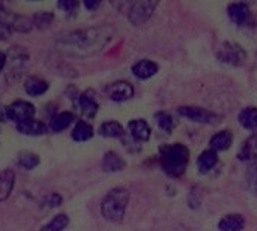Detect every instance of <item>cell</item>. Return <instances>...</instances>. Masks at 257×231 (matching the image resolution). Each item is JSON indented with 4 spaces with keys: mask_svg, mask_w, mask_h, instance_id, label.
Instances as JSON below:
<instances>
[{
    "mask_svg": "<svg viewBox=\"0 0 257 231\" xmlns=\"http://www.w3.org/2000/svg\"><path fill=\"white\" fill-rule=\"evenodd\" d=\"M116 29L110 24H102L96 27H86L80 30H74L63 36L57 47L75 57H90L104 50V47L114 38Z\"/></svg>",
    "mask_w": 257,
    "mask_h": 231,
    "instance_id": "1",
    "label": "cell"
},
{
    "mask_svg": "<svg viewBox=\"0 0 257 231\" xmlns=\"http://www.w3.org/2000/svg\"><path fill=\"white\" fill-rule=\"evenodd\" d=\"M190 149L182 143L164 144L160 147V165L163 171L173 179H178L185 174L190 162Z\"/></svg>",
    "mask_w": 257,
    "mask_h": 231,
    "instance_id": "2",
    "label": "cell"
},
{
    "mask_svg": "<svg viewBox=\"0 0 257 231\" xmlns=\"http://www.w3.org/2000/svg\"><path fill=\"white\" fill-rule=\"evenodd\" d=\"M130 203V191L122 186L110 189L101 201V213L108 222H120Z\"/></svg>",
    "mask_w": 257,
    "mask_h": 231,
    "instance_id": "3",
    "label": "cell"
},
{
    "mask_svg": "<svg viewBox=\"0 0 257 231\" xmlns=\"http://www.w3.org/2000/svg\"><path fill=\"white\" fill-rule=\"evenodd\" d=\"M36 114V107L24 99H17L8 105H5V116L6 120L14 122L15 125L27 122L30 119H35Z\"/></svg>",
    "mask_w": 257,
    "mask_h": 231,
    "instance_id": "4",
    "label": "cell"
},
{
    "mask_svg": "<svg viewBox=\"0 0 257 231\" xmlns=\"http://www.w3.org/2000/svg\"><path fill=\"white\" fill-rule=\"evenodd\" d=\"M217 59L229 66H242L247 62V53L239 44L227 41L221 44V47L218 48Z\"/></svg>",
    "mask_w": 257,
    "mask_h": 231,
    "instance_id": "5",
    "label": "cell"
},
{
    "mask_svg": "<svg viewBox=\"0 0 257 231\" xmlns=\"http://www.w3.org/2000/svg\"><path fill=\"white\" fill-rule=\"evenodd\" d=\"M74 104L81 119L86 122L93 120L99 111V102H98L96 93L92 89H86L84 92L78 93V96L74 99Z\"/></svg>",
    "mask_w": 257,
    "mask_h": 231,
    "instance_id": "6",
    "label": "cell"
},
{
    "mask_svg": "<svg viewBox=\"0 0 257 231\" xmlns=\"http://www.w3.org/2000/svg\"><path fill=\"white\" fill-rule=\"evenodd\" d=\"M227 17L238 27H251L254 26V15L248 3L245 2H232L227 5Z\"/></svg>",
    "mask_w": 257,
    "mask_h": 231,
    "instance_id": "7",
    "label": "cell"
},
{
    "mask_svg": "<svg viewBox=\"0 0 257 231\" xmlns=\"http://www.w3.org/2000/svg\"><path fill=\"white\" fill-rule=\"evenodd\" d=\"M178 114L181 117L188 119L194 123H203V125H215L220 122V116L215 114L211 110H206L203 107L197 105H182L178 108Z\"/></svg>",
    "mask_w": 257,
    "mask_h": 231,
    "instance_id": "8",
    "label": "cell"
},
{
    "mask_svg": "<svg viewBox=\"0 0 257 231\" xmlns=\"http://www.w3.org/2000/svg\"><path fill=\"white\" fill-rule=\"evenodd\" d=\"M29 63V54L23 47H12L8 53V80H18Z\"/></svg>",
    "mask_w": 257,
    "mask_h": 231,
    "instance_id": "9",
    "label": "cell"
},
{
    "mask_svg": "<svg viewBox=\"0 0 257 231\" xmlns=\"http://www.w3.org/2000/svg\"><path fill=\"white\" fill-rule=\"evenodd\" d=\"M104 93L113 102H126L134 98L136 90L130 81L119 80V81H113V83L107 84L104 89Z\"/></svg>",
    "mask_w": 257,
    "mask_h": 231,
    "instance_id": "10",
    "label": "cell"
},
{
    "mask_svg": "<svg viewBox=\"0 0 257 231\" xmlns=\"http://www.w3.org/2000/svg\"><path fill=\"white\" fill-rule=\"evenodd\" d=\"M158 6L157 2H151V0H140V2H134L130 9H128V20L134 24V26H140L145 24L154 14L155 8Z\"/></svg>",
    "mask_w": 257,
    "mask_h": 231,
    "instance_id": "11",
    "label": "cell"
},
{
    "mask_svg": "<svg viewBox=\"0 0 257 231\" xmlns=\"http://www.w3.org/2000/svg\"><path fill=\"white\" fill-rule=\"evenodd\" d=\"M126 134L136 143L142 144V143H146L151 140L152 129L145 119H131L126 125Z\"/></svg>",
    "mask_w": 257,
    "mask_h": 231,
    "instance_id": "12",
    "label": "cell"
},
{
    "mask_svg": "<svg viewBox=\"0 0 257 231\" xmlns=\"http://www.w3.org/2000/svg\"><path fill=\"white\" fill-rule=\"evenodd\" d=\"M77 122V116L74 111H57L54 113L50 120H48V129L54 134H60L66 129H69L71 126H74V123Z\"/></svg>",
    "mask_w": 257,
    "mask_h": 231,
    "instance_id": "13",
    "label": "cell"
},
{
    "mask_svg": "<svg viewBox=\"0 0 257 231\" xmlns=\"http://www.w3.org/2000/svg\"><path fill=\"white\" fill-rule=\"evenodd\" d=\"M23 87L30 98H41L50 90V83L38 75H27L23 81Z\"/></svg>",
    "mask_w": 257,
    "mask_h": 231,
    "instance_id": "14",
    "label": "cell"
},
{
    "mask_svg": "<svg viewBox=\"0 0 257 231\" xmlns=\"http://www.w3.org/2000/svg\"><path fill=\"white\" fill-rule=\"evenodd\" d=\"M15 129L20 135H24V137H42L50 132L48 125L38 119H30L27 122L18 123L15 125Z\"/></svg>",
    "mask_w": 257,
    "mask_h": 231,
    "instance_id": "15",
    "label": "cell"
},
{
    "mask_svg": "<svg viewBox=\"0 0 257 231\" xmlns=\"http://www.w3.org/2000/svg\"><path fill=\"white\" fill-rule=\"evenodd\" d=\"M158 71H160V65L149 59H142L131 66L133 75L139 80H149L154 75H157Z\"/></svg>",
    "mask_w": 257,
    "mask_h": 231,
    "instance_id": "16",
    "label": "cell"
},
{
    "mask_svg": "<svg viewBox=\"0 0 257 231\" xmlns=\"http://www.w3.org/2000/svg\"><path fill=\"white\" fill-rule=\"evenodd\" d=\"M125 167H126V161L114 150L105 152L101 159V168L105 173H119L123 171Z\"/></svg>",
    "mask_w": 257,
    "mask_h": 231,
    "instance_id": "17",
    "label": "cell"
},
{
    "mask_svg": "<svg viewBox=\"0 0 257 231\" xmlns=\"http://www.w3.org/2000/svg\"><path fill=\"white\" fill-rule=\"evenodd\" d=\"M218 164V153L212 149H205L199 156H197V161H196V167H197V171L200 174H209Z\"/></svg>",
    "mask_w": 257,
    "mask_h": 231,
    "instance_id": "18",
    "label": "cell"
},
{
    "mask_svg": "<svg viewBox=\"0 0 257 231\" xmlns=\"http://www.w3.org/2000/svg\"><path fill=\"white\" fill-rule=\"evenodd\" d=\"M95 135V129L90 125V122H86L83 119L77 120L71 129V140L75 143H86Z\"/></svg>",
    "mask_w": 257,
    "mask_h": 231,
    "instance_id": "19",
    "label": "cell"
},
{
    "mask_svg": "<svg viewBox=\"0 0 257 231\" xmlns=\"http://www.w3.org/2000/svg\"><path fill=\"white\" fill-rule=\"evenodd\" d=\"M15 180L17 176L14 170L5 168L0 171V203L6 201L12 195V191L15 188Z\"/></svg>",
    "mask_w": 257,
    "mask_h": 231,
    "instance_id": "20",
    "label": "cell"
},
{
    "mask_svg": "<svg viewBox=\"0 0 257 231\" xmlns=\"http://www.w3.org/2000/svg\"><path fill=\"white\" fill-rule=\"evenodd\" d=\"M238 159L242 162H251L257 159V134H251L250 137H247L239 150H238Z\"/></svg>",
    "mask_w": 257,
    "mask_h": 231,
    "instance_id": "21",
    "label": "cell"
},
{
    "mask_svg": "<svg viewBox=\"0 0 257 231\" xmlns=\"http://www.w3.org/2000/svg\"><path fill=\"white\" fill-rule=\"evenodd\" d=\"M232 144H233V134L229 129H223L220 132H215L209 138V149L215 150L217 153L230 149Z\"/></svg>",
    "mask_w": 257,
    "mask_h": 231,
    "instance_id": "22",
    "label": "cell"
},
{
    "mask_svg": "<svg viewBox=\"0 0 257 231\" xmlns=\"http://www.w3.org/2000/svg\"><path fill=\"white\" fill-rule=\"evenodd\" d=\"M217 228L218 231H242L245 228V218L241 213H227L218 221Z\"/></svg>",
    "mask_w": 257,
    "mask_h": 231,
    "instance_id": "23",
    "label": "cell"
},
{
    "mask_svg": "<svg viewBox=\"0 0 257 231\" xmlns=\"http://www.w3.org/2000/svg\"><path fill=\"white\" fill-rule=\"evenodd\" d=\"M98 134L104 138H123L126 135V131L123 125L117 120H107L102 122L98 128Z\"/></svg>",
    "mask_w": 257,
    "mask_h": 231,
    "instance_id": "24",
    "label": "cell"
},
{
    "mask_svg": "<svg viewBox=\"0 0 257 231\" xmlns=\"http://www.w3.org/2000/svg\"><path fill=\"white\" fill-rule=\"evenodd\" d=\"M14 15L15 14L12 11H9L3 3H0V41H8L14 33L12 30Z\"/></svg>",
    "mask_w": 257,
    "mask_h": 231,
    "instance_id": "25",
    "label": "cell"
},
{
    "mask_svg": "<svg viewBox=\"0 0 257 231\" xmlns=\"http://www.w3.org/2000/svg\"><path fill=\"white\" fill-rule=\"evenodd\" d=\"M17 164H18L20 168L27 170V171H32V170H35V168L39 167L41 156L38 153L32 152V150H21L17 155Z\"/></svg>",
    "mask_w": 257,
    "mask_h": 231,
    "instance_id": "26",
    "label": "cell"
},
{
    "mask_svg": "<svg viewBox=\"0 0 257 231\" xmlns=\"http://www.w3.org/2000/svg\"><path fill=\"white\" fill-rule=\"evenodd\" d=\"M238 122L247 131H257V107L250 105L242 108L238 114Z\"/></svg>",
    "mask_w": 257,
    "mask_h": 231,
    "instance_id": "27",
    "label": "cell"
},
{
    "mask_svg": "<svg viewBox=\"0 0 257 231\" xmlns=\"http://www.w3.org/2000/svg\"><path fill=\"white\" fill-rule=\"evenodd\" d=\"M155 123L166 134H172L175 131L176 125H178L176 119L169 111H158V113H155Z\"/></svg>",
    "mask_w": 257,
    "mask_h": 231,
    "instance_id": "28",
    "label": "cell"
},
{
    "mask_svg": "<svg viewBox=\"0 0 257 231\" xmlns=\"http://www.w3.org/2000/svg\"><path fill=\"white\" fill-rule=\"evenodd\" d=\"M32 21H33L35 29L45 30V29H50L51 24L54 23V14L51 11H38L32 15Z\"/></svg>",
    "mask_w": 257,
    "mask_h": 231,
    "instance_id": "29",
    "label": "cell"
},
{
    "mask_svg": "<svg viewBox=\"0 0 257 231\" xmlns=\"http://www.w3.org/2000/svg\"><path fill=\"white\" fill-rule=\"evenodd\" d=\"M69 216L66 213H57L54 215L39 231H65L69 225Z\"/></svg>",
    "mask_w": 257,
    "mask_h": 231,
    "instance_id": "30",
    "label": "cell"
},
{
    "mask_svg": "<svg viewBox=\"0 0 257 231\" xmlns=\"http://www.w3.org/2000/svg\"><path fill=\"white\" fill-rule=\"evenodd\" d=\"M35 29L32 17L27 15H14V21H12V30L17 33H29Z\"/></svg>",
    "mask_w": 257,
    "mask_h": 231,
    "instance_id": "31",
    "label": "cell"
},
{
    "mask_svg": "<svg viewBox=\"0 0 257 231\" xmlns=\"http://www.w3.org/2000/svg\"><path fill=\"white\" fill-rule=\"evenodd\" d=\"M62 203H63V197L59 192H50L42 198L41 207L47 209V210H51V209H56V207L62 206Z\"/></svg>",
    "mask_w": 257,
    "mask_h": 231,
    "instance_id": "32",
    "label": "cell"
},
{
    "mask_svg": "<svg viewBox=\"0 0 257 231\" xmlns=\"http://www.w3.org/2000/svg\"><path fill=\"white\" fill-rule=\"evenodd\" d=\"M80 6H81V3L78 0H60V2H57V8L68 17L75 15Z\"/></svg>",
    "mask_w": 257,
    "mask_h": 231,
    "instance_id": "33",
    "label": "cell"
},
{
    "mask_svg": "<svg viewBox=\"0 0 257 231\" xmlns=\"http://www.w3.org/2000/svg\"><path fill=\"white\" fill-rule=\"evenodd\" d=\"M83 8H86L87 11H96L101 6L99 0H83Z\"/></svg>",
    "mask_w": 257,
    "mask_h": 231,
    "instance_id": "34",
    "label": "cell"
},
{
    "mask_svg": "<svg viewBox=\"0 0 257 231\" xmlns=\"http://www.w3.org/2000/svg\"><path fill=\"white\" fill-rule=\"evenodd\" d=\"M8 66V54L5 51H0V74L6 69Z\"/></svg>",
    "mask_w": 257,
    "mask_h": 231,
    "instance_id": "35",
    "label": "cell"
}]
</instances>
